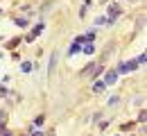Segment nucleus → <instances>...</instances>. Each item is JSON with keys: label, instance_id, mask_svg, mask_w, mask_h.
Wrapping results in <instances>:
<instances>
[{"label": "nucleus", "instance_id": "nucleus-3", "mask_svg": "<svg viewBox=\"0 0 147 136\" xmlns=\"http://www.w3.org/2000/svg\"><path fill=\"white\" fill-rule=\"evenodd\" d=\"M115 75H118V73H109V75L104 77V86H109V84H115Z\"/></svg>", "mask_w": 147, "mask_h": 136}, {"label": "nucleus", "instance_id": "nucleus-2", "mask_svg": "<svg viewBox=\"0 0 147 136\" xmlns=\"http://www.w3.org/2000/svg\"><path fill=\"white\" fill-rule=\"evenodd\" d=\"M82 41H84V39H77L73 45H70V50H68V57H73V55H77V52L82 50V48H79V43H82Z\"/></svg>", "mask_w": 147, "mask_h": 136}, {"label": "nucleus", "instance_id": "nucleus-4", "mask_svg": "<svg viewBox=\"0 0 147 136\" xmlns=\"http://www.w3.org/2000/svg\"><path fill=\"white\" fill-rule=\"evenodd\" d=\"M82 50H84V52H86V55H91V52H93V50H95V48H93L91 43H88V45H84V48H82Z\"/></svg>", "mask_w": 147, "mask_h": 136}, {"label": "nucleus", "instance_id": "nucleus-5", "mask_svg": "<svg viewBox=\"0 0 147 136\" xmlns=\"http://www.w3.org/2000/svg\"><path fill=\"white\" fill-rule=\"evenodd\" d=\"M23 70H25V73H30V70H32V64H30V61H25V64H23Z\"/></svg>", "mask_w": 147, "mask_h": 136}, {"label": "nucleus", "instance_id": "nucleus-1", "mask_svg": "<svg viewBox=\"0 0 147 136\" xmlns=\"http://www.w3.org/2000/svg\"><path fill=\"white\" fill-rule=\"evenodd\" d=\"M136 66H138V64H136V61H129V64H122V66H120V68H118V73H129V70H134V68H136Z\"/></svg>", "mask_w": 147, "mask_h": 136}]
</instances>
